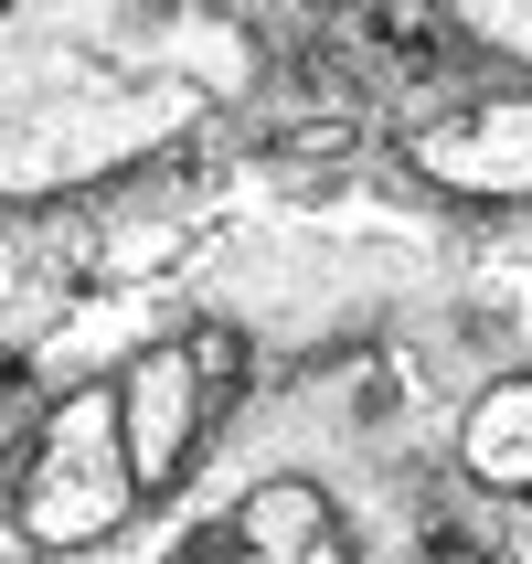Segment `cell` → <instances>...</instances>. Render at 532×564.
Returning a JSON list of instances; mask_svg holds the SVG:
<instances>
[{
    "mask_svg": "<svg viewBox=\"0 0 532 564\" xmlns=\"http://www.w3.org/2000/svg\"><path fill=\"white\" fill-rule=\"evenodd\" d=\"M405 171L426 192H458V203H532V86L469 96L405 139Z\"/></svg>",
    "mask_w": 532,
    "mask_h": 564,
    "instance_id": "cell-3",
    "label": "cell"
},
{
    "mask_svg": "<svg viewBox=\"0 0 532 564\" xmlns=\"http://www.w3.org/2000/svg\"><path fill=\"white\" fill-rule=\"evenodd\" d=\"M458 22H469L490 54H532V11H458Z\"/></svg>",
    "mask_w": 532,
    "mask_h": 564,
    "instance_id": "cell-6",
    "label": "cell"
},
{
    "mask_svg": "<svg viewBox=\"0 0 532 564\" xmlns=\"http://www.w3.org/2000/svg\"><path fill=\"white\" fill-rule=\"evenodd\" d=\"M224 533L246 543V554H267V564H319V554H341V522H330V490H319V479H267V490H246Z\"/></svg>",
    "mask_w": 532,
    "mask_h": 564,
    "instance_id": "cell-4",
    "label": "cell"
},
{
    "mask_svg": "<svg viewBox=\"0 0 532 564\" xmlns=\"http://www.w3.org/2000/svg\"><path fill=\"white\" fill-rule=\"evenodd\" d=\"M458 469L501 501H532V373H501L458 426Z\"/></svg>",
    "mask_w": 532,
    "mask_h": 564,
    "instance_id": "cell-5",
    "label": "cell"
},
{
    "mask_svg": "<svg viewBox=\"0 0 532 564\" xmlns=\"http://www.w3.org/2000/svg\"><path fill=\"white\" fill-rule=\"evenodd\" d=\"M235 383H246V341H235V330L150 341L118 373V447H128L139 501H160V490L192 469V447H203V426H214V405L235 394Z\"/></svg>",
    "mask_w": 532,
    "mask_h": 564,
    "instance_id": "cell-2",
    "label": "cell"
},
{
    "mask_svg": "<svg viewBox=\"0 0 532 564\" xmlns=\"http://www.w3.org/2000/svg\"><path fill=\"white\" fill-rule=\"evenodd\" d=\"M128 511H139V479H128V447H118V383H86V394L54 405V426H43V447H32V469H22L11 522L43 554H75V543H107Z\"/></svg>",
    "mask_w": 532,
    "mask_h": 564,
    "instance_id": "cell-1",
    "label": "cell"
},
{
    "mask_svg": "<svg viewBox=\"0 0 532 564\" xmlns=\"http://www.w3.org/2000/svg\"><path fill=\"white\" fill-rule=\"evenodd\" d=\"M182 564H267V554H246V543L224 533V543H203V554H182ZM319 564H351V554H319Z\"/></svg>",
    "mask_w": 532,
    "mask_h": 564,
    "instance_id": "cell-7",
    "label": "cell"
}]
</instances>
